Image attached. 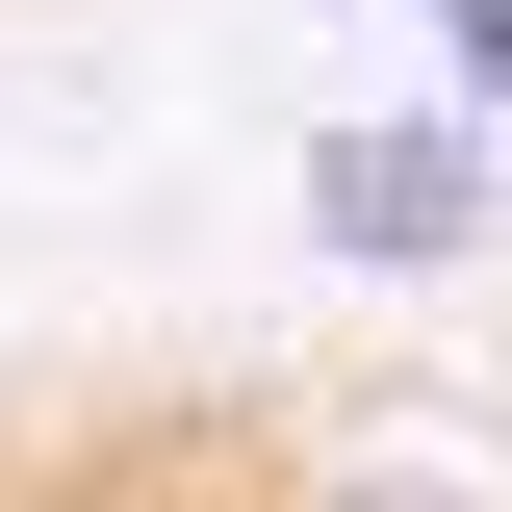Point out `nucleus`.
<instances>
[{"mask_svg": "<svg viewBox=\"0 0 512 512\" xmlns=\"http://www.w3.org/2000/svg\"><path fill=\"white\" fill-rule=\"evenodd\" d=\"M487 231H512V128H461V103L308 128V256H333V282H461Z\"/></svg>", "mask_w": 512, "mask_h": 512, "instance_id": "obj_1", "label": "nucleus"}, {"mask_svg": "<svg viewBox=\"0 0 512 512\" xmlns=\"http://www.w3.org/2000/svg\"><path fill=\"white\" fill-rule=\"evenodd\" d=\"M436 103H461V128H512V0H436Z\"/></svg>", "mask_w": 512, "mask_h": 512, "instance_id": "obj_3", "label": "nucleus"}, {"mask_svg": "<svg viewBox=\"0 0 512 512\" xmlns=\"http://www.w3.org/2000/svg\"><path fill=\"white\" fill-rule=\"evenodd\" d=\"M282 512H512V461L461 436V410H359V436L282 461Z\"/></svg>", "mask_w": 512, "mask_h": 512, "instance_id": "obj_2", "label": "nucleus"}, {"mask_svg": "<svg viewBox=\"0 0 512 512\" xmlns=\"http://www.w3.org/2000/svg\"><path fill=\"white\" fill-rule=\"evenodd\" d=\"M359 26H384V0H359Z\"/></svg>", "mask_w": 512, "mask_h": 512, "instance_id": "obj_4", "label": "nucleus"}]
</instances>
